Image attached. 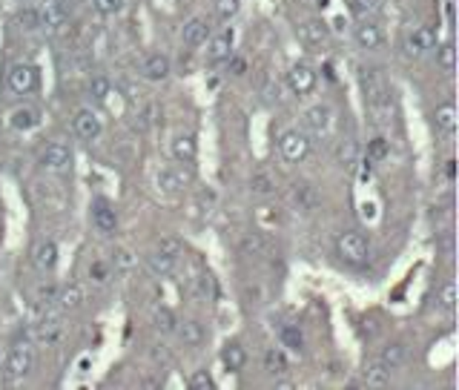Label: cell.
<instances>
[{
    "label": "cell",
    "mask_w": 459,
    "mask_h": 390,
    "mask_svg": "<svg viewBox=\"0 0 459 390\" xmlns=\"http://www.w3.org/2000/svg\"><path fill=\"white\" fill-rule=\"evenodd\" d=\"M359 83H362V92H365L373 115H377V121L379 123H391L393 121V101H391V90H388L385 78L377 69L362 66L359 69Z\"/></svg>",
    "instance_id": "1"
},
{
    "label": "cell",
    "mask_w": 459,
    "mask_h": 390,
    "mask_svg": "<svg viewBox=\"0 0 459 390\" xmlns=\"http://www.w3.org/2000/svg\"><path fill=\"white\" fill-rule=\"evenodd\" d=\"M336 252H339L342 262H348V264H365L367 255H370V241H367V236H362L356 230H348V233L339 236Z\"/></svg>",
    "instance_id": "2"
},
{
    "label": "cell",
    "mask_w": 459,
    "mask_h": 390,
    "mask_svg": "<svg viewBox=\"0 0 459 390\" xmlns=\"http://www.w3.org/2000/svg\"><path fill=\"white\" fill-rule=\"evenodd\" d=\"M32 367H35V348L29 341L15 344V348L6 353V359H4V370H6L9 379H23V376L32 373Z\"/></svg>",
    "instance_id": "3"
},
{
    "label": "cell",
    "mask_w": 459,
    "mask_h": 390,
    "mask_svg": "<svg viewBox=\"0 0 459 390\" xmlns=\"http://www.w3.org/2000/svg\"><path fill=\"white\" fill-rule=\"evenodd\" d=\"M37 15H40V29L49 35H61L69 26V12L63 6V0H44L37 6Z\"/></svg>",
    "instance_id": "4"
},
{
    "label": "cell",
    "mask_w": 459,
    "mask_h": 390,
    "mask_svg": "<svg viewBox=\"0 0 459 390\" xmlns=\"http://www.w3.org/2000/svg\"><path fill=\"white\" fill-rule=\"evenodd\" d=\"M279 150H281L284 161L302 164L310 155V138L305 133H299V129H284L281 138H279Z\"/></svg>",
    "instance_id": "5"
},
{
    "label": "cell",
    "mask_w": 459,
    "mask_h": 390,
    "mask_svg": "<svg viewBox=\"0 0 459 390\" xmlns=\"http://www.w3.org/2000/svg\"><path fill=\"white\" fill-rule=\"evenodd\" d=\"M6 83H9V92L15 95H29L35 86H37V69L32 63H15L6 75Z\"/></svg>",
    "instance_id": "6"
},
{
    "label": "cell",
    "mask_w": 459,
    "mask_h": 390,
    "mask_svg": "<svg viewBox=\"0 0 459 390\" xmlns=\"http://www.w3.org/2000/svg\"><path fill=\"white\" fill-rule=\"evenodd\" d=\"M72 126H75L78 138H83V141H95V138L104 133V121H101V115H98L95 109H90V106H83V109L75 112Z\"/></svg>",
    "instance_id": "7"
},
{
    "label": "cell",
    "mask_w": 459,
    "mask_h": 390,
    "mask_svg": "<svg viewBox=\"0 0 459 390\" xmlns=\"http://www.w3.org/2000/svg\"><path fill=\"white\" fill-rule=\"evenodd\" d=\"M155 184H158V190H161V193H170V195H176V193H181L184 187H190V184H192V172H190V169H184V166H170V169H161V172H158V178H155Z\"/></svg>",
    "instance_id": "8"
},
{
    "label": "cell",
    "mask_w": 459,
    "mask_h": 390,
    "mask_svg": "<svg viewBox=\"0 0 459 390\" xmlns=\"http://www.w3.org/2000/svg\"><path fill=\"white\" fill-rule=\"evenodd\" d=\"M40 164L49 172H66L72 166V150L63 141H52L47 144V150L40 152Z\"/></svg>",
    "instance_id": "9"
},
{
    "label": "cell",
    "mask_w": 459,
    "mask_h": 390,
    "mask_svg": "<svg viewBox=\"0 0 459 390\" xmlns=\"http://www.w3.org/2000/svg\"><path fill=\"white\" fill-rule=\"evenodd\" d=\"M436 47V35L431 26H420L413 29L408 37H405V55L408 58H422L425 52H431Z\"/></svg>",
    "instance_id": "10"
},
{
    "label": "cell",
    "mask_w": 459,
    "mask_h": 390,
    "mask_svg": "<svg viewBox=\"0 0 459 390\" xmlns=\"http://www.w3.org/2000/svg\"><path fill=\"white\" fill-rule=\"evenodd\" d=\"M287 86L293 90L296 95H310L316 90V69L307 66V63H296L290 66L287 72Z\"/></svg>",
    "instance_id": "11"
},
{
    "label": "cell",
    "mask_w": 459,
    "mask_h": 390,
    "mask_svg": "<svg viewBox=\"0 0 459 390\" xmlns=\"http://www.w3.org/2000/svg\"><path fill=\"white\" fill-rule=\"evenodd\" d=\"M233 40H235L233 29L216 32V35L210 37V43H207V61H210V63H224V61H230V55H233Z\"/></svg>",
    "instance_id": "12"
},
{
    "label": "cell",
    "mask_w": 459,
    "mask_h": 390,
    "mask_svg": "<svg viewBox=\"0 0 459 390\" xmlns=\"http://www.w3.org/2000/svg\"><path fill=\"white\" fill-rule=\"evenodd\" d=\"M92 224H95L104 236L115 233V227H118V209H115L106 198H95V201H92Z\"/></svg>",
    "instance_id": "13"
},
{
    "label": "cell",
    "mask_w": 459,
    "mask_h": 390,
    "mask_svg": "<svg viewBox=\"0 0 459 390\" xmlns=\"http://www.w3.org/2000/svg\"><path fill=\"white\" fill-rule=\"evenodd\" d=\"M305 126L313 135H324L333 126V109L327 104H313L310 109H305Z\"/></svg>",
    "instance_id": "14"
},
{
    "label": "cell",
    "mask_w": 459,
    "mask_h": 390,
    "mask_svg": "<svg viewBox=\"0 0 459 390\" xmlns=\"http://www.w3.org/2000/svg\"><path fill=\"white\" fill-rule=\"evenodd\" d=\"M207 37H210V20H207L204 15H195L184 23V32H181V40H184V47L195 49L201 47V43H207Z\"/></svg>",
    "instance_id": "15"
},
{
    "label": "cell",
    "mask_w": 459,
    "mask_h": 390,
    "mask_svg": "<svg viewBox=\"0 0 459 390\" xmlns=\"http://www.w3.org/2000/svg\"><path fill=\"white\" fill-rule=\"evenodd\" d=\"M32 264H35L40 273L55 270V264H58V244L49 241V238L37 241V244L32 247Z\"/></svg>",
    "instance_id": "16"
},
{
    "label": "cell",
    "mask_w": 459,
    "mask_h": 390,
    "mask_svg": "<svg viewBox=\"0 0 459 390\" xmlns=\"http://www.w3.org/2000/svg\"><path fill=\"white\" fill-rule=\"evenodd\" d=\"M353 37H356V43H359V49H367V52L379 49L382 43H385L382 29H379L377 23H373V20H359V26H356Z\"/></svg>",
    "instance_id": "17"
},
{
    "label": "cell",
    "mask_w": 459,
    "mask_h": 390,
    "mask_svg": "<svg viewBox=\"0 0 459 390\" xmlns=\"http://www.w3.org/2000/svg\"><path fill=\"white\" fill-rule=\"evenodd\" d=\"M170 58L166 55H161V52H155V55H147L144 61H141V75L147 78V80H166L170 78Z\"/></svg>",
    "instance_id": "18"
},
{
    "label": "cell",
    "mask_w": 459,
    "mask_h": 390,
    "mask_svg": "<svg viewBox=\"0 0 459 390\" xmlns=\"http://www.w3.org/2000/svg\"><path fill=\"white\" fill-rule=\"evenodd\" d=\"M299 35L305 43H310V47H324V43L330 40V29L324 20L319 18H307L302 26H299Z\"/></svg>",
    "instance_id": "19"
},
{
    "label": "cell",
    "mask_w": 459,
    "mask_h": 390,
    "mask_svg": "<svg viewBox=\"0 0 459 390\" xmlns=\"http://www.w3.org/2000/svg\"><path fill=\"white\" fill-rule=\"evenodd\" d=\"M55 301H58V307L63 313H72V310H78L83 305V301H87V293H83L80 284H66V287H61L55 293Z\"/></svg>",
    "instance_id": "20"
},
{
    "label": "cell",
    "mask_w": 459,
    "mask_h": 390,
    "mask_svg": "<svg viewBox=\"0 0 459 390\" xmlns=\"http://www.w3.org/2000/svg\"><path fill=\"white\" fill-rule=\"evenodd\" d=\"M195 155H198V141H195V135H190V133L176 135V141H173V158H176L178 164H192Z\"/></svg>",
    "instance_id": "21"
},
{
    "label": "cell",
    "mask_w": 459,
    "mask_h": 390,
    "mask_svg": "<svg viewBox=\"0 0 459 390\" xmlns=\"http://www.w3.org/2000/svg\"><path fill=\"white\" fill-rule=\"evenodd\" d=\"M290 201H293V207L302 209V212H313L316 204H319V195H316V190L310 184H296L293 190H290Z\"/></svg>",
    "instance_id": "22"
},
{
    "label": "cell",
    "mask_w": 459,
    "mask_h": 390,
    "mask_svg": "<svg viewBox=\"0 0 459 390\" xmlns=\"http://www.w3.org/2000/svg\"><path fill=\"white\" fill-rule=\"evenodd\" d=\"M176 333H178V339L187 344V348H198V344L204 341V324L195 322V319L178 322V324H176Z\"/></svg>",
    "instance_id": "23"
},
{
    "label": "cell",
    "mask_w": 459,
    "mask_h": 390,
    "mask_svg": "<svg viewBox=\"0 0 459 390\" xmlns=\"http://www.w3.org/2000/svg\"><path fill=\"white\" fill-rule=\"evenodd\" d=\"M379 362H382L388 370H399V367L408 362V348H405L402 341H391V344H385V348H382Z\"/></svg>",
    "instance_id": "24"
},
{
    "label": "cell",
    "mask_w": 459,
    "mask_h": 390,
    "mask_svg": "<svg viewBox=\"0 0 459 390\" xmlns=\"http://www.w3.org/2000/svg\"><path fill=\"white\" fill-rule=\"evenodd\" d=\"M63 333V324H61V319L58 316H47L40 324H35V330H32V336L37 339V341H47V344H52V341H58V336Z\"/></svg>",
    "instance_id": "25"
},
{
    "label": "cell",
    "mask_w": 459,
    "mask_h": 390,
    "mask_svg": "<svg viewBox=\"0 0 459 390\" xmlns=\"http://www.w3.org/2000/svg\"><path fill=\"white\" fill-rule=\"evenodd\" d=\"M221 362H224L227 370L238 373V370L247 365V353H244V348H241L238 341H227L224 348H221Z\"/></svg>",
    "instance_id": "26"
},
{
    "label": "cell",
    "mask_w": 459,
    "mask_h": 390,
    "mask_svg": "<svg viewBox=\"0 0 459 390\" xmlns=\"http://www.w3.org/2000/svg\"><path fill=\"white\" fill-rule=\"evenodd\" d=\"M40 123V112L35 109V106H18L12 115H9V126L12 129H35Z\"/></svg>",
    "instance_id": "27"
},
{
    "label": "cell",
    "mask_w": 459,
    "mask_h": 390,
    "mask_svg": "<svg viewBox=\"0 0 459 390\" xmlns=\"http://www.w3.org/2000/svg\"><path fill=\"white\" fill-rule=\"evenodd\" d=\"M434 121H436V126L442 129L445 135H453L456 133V106L448 101V104H439L436 109H434Z\"/></svg>",
    "instance_id": "28"
},
{
    "label": "cell",
    "mask_w": 459,
    "mask_h": 390,
    "mask_svg": "<svg viewBox=\"0 0 459 390\" xmlns=\"http://www.w3.org/2000/svg\"><path fill=\"white\" fill-rule=\"evenodd\" d=\"M391 373L393 370H388L382 362H370L365 367V384L367 387H388L391 384Z\"/></svg>",
    "instance_id": "29"
},
{
    "label": "cell",
    "mask_w": 459,
    "mask_h": 390,
    "mask_svg": "<svg viewBox=\"0 0 459 390\" xmlns=\"http://www.w3.org/2000/svg\"><path fill=\"white\" fill-rule=\"evenodd\" d=\"M147 264L155 276H173L176 273V264H178V258H170V255H164V252H149L147 255Z\"/></svg>",
    "instance_id": "30"
},
{
    "label": "cell",
    "mask_w": 459,
    "mask_h": 390,
    "mask_svg": "<svg viewBox=\"0 0 459 390\" xmlns=\"http://www.w3.org/2000/svg\"><path fill=\"white\" fill-rule=\"evenodd\" d=\"M348 4L359 20H373L382 12V0H348Z\"/></svg>",
    "instance_id": "31"
},
{
    "label": "cell",
    "mask_w": 459,
    "mask_h": 390,
    "mask_svg": "<svg viewBox=\"0 0 459 390\" xmlns=\"http://www.w3.org/2000/svg\"><path fill=\"white\" fill-rule=\"evenodd\" d=\"M250 190H253V195H270L276 190V178L267 169H259V172H253V178H250Z\"/></svg>",
    "instance_id": "32"
},
{
    "label": "cell",
    "mask_w": 459,
    "mask_h": 390,
    "mask_svg": "<svg viewBox=\"0 0 459 390\" xmlns=\"http://www.w3.org/2000/svg\"><path fill=\"white\" fill-rule=\"evenodd\" d=\"M436 63H439V69L448 72V75L456 69V47H453V40H445L442 47L436 49Z\"/></svg>",
    "instance_id": "33"
},
{
    "label": "cell",
    "mask_w": 459,
    "mask_h": 390,
    "mask_svg": "<svg viewBox=\"0 0 459 390\" xmlns=\"http://www.w3.org/2000/svg\"><path fill=\"white\" fill-rule=\"evenodd\" d=\"M15 23H18V29H23V32H35V29H40L37 6H23V9H18Z\"/></svg>",
    "instance_id": "34"
},
{
    "label": "cell",
    "mask_w": 459,
    "mask_h": 390,
    "mask_svg": "<svg viewBox=\"0 0 459 390\" xmlns=\"http://www.w3.org/2000/svg\"><path fill=\"white\" fill-rule=\"evenodd\" d=\"M152 324H155V330L158 333H176V324H178V319L173 316V310H166V307H158L155 313H152Z\"/></svg>",
    "instance_id": "35"
},
{
    "label": "cell",
    "mask_w": 459,
    "mask_h": 390,
    "mask_svg": "<svg viewBox=\"0 0 459 390\" xmlns=\"http://www.w3.org/2000/svg\"><path fill=\"white\" fill-rule=\"evenodd\" d=\"M264 370H267L270 376L287 373V359H284V353H281L279 348H270V351L264 353Z\"/></svg>",
    "instance_id": "36"
},
{
    "label": "cell",
    "mask_w": 459,
    "mask_h": 390,
    "mask_svg": "<svg viewBox=\"0 0 459 390\" xmlns=\"http://www.w3.org/2000/svg\"><path fill=\"white\" fill-rule=\"evenodd\" d=\"M281 344H284V348H290V351L302 353V351H305V336H302V330L293 327V324L281 327Z\"/></svg>",
    "instance_id": "37"
},
{
    "label": "cell",
    "mask_w": 459,
    "mask_h": 390,
    "mask_svg": "<svg viewBox=\"0 0 459 390\" xmlns=\"http://www.w3.org/2000/svg\"><path fill=\"white\" fill-rule=\"evenodd\" d=\"M391 155V144L385 138H373L367 141V164H379Z\"/></svg>",
    "instance_id": "38"
},
{
    "label": "cell",
    "mask_w": 459,
    "mask_h": 390,
    "mask_svg": "<svg viewBox=\"0 0 459 390\" xmlns=\"http://www.w3.org/2000/svg\"><path fill=\"white\" fill-rule=\"evenodd\" d=\"M109 92H112V83H109L106 75H95V78L90 80V95H92L95 101H106Z\"/></svg>",
    "instance_id": "39"
},
{
    "label": "cell",
    "mask_w": 459,
    "mask_h": 390,
    "mask_svg": "<svg viewBox=\"0 0 459 390\" xmlns=\"http://www.w3.org/2000/svg\"><path fill=\"white\" fill-rule=\"evenodd\" d=\"M92 6H95L98 15H104V18H115V15L123 12L127 0H92Z\"/></svg>",
    "instance_id": "40"
},
{
    "label": "cell",
    "mask_w": 459,
    "mask_h": 390,
    "mask_svg": "<svg viewBox=\"0 0 459 390\" xmlns=\"http://www.w3.org/2000/svg\"><path fill=\"white\" fill-rule=\"evenodd\" d=\"M436 301H439L442 310L453 313V307H456V284H453V281H445L442 290H439V295H436Z\"/></svg>",
    "instance_id": "41"
},
{
    "label": "cell",
    "mask_w": 459,
    "mask_h": 390,
    "mask_svg": "<svg viewBox=\"0 0 459 390\" xmlns=\"http://www.w3.org/2000/svg\"><path fill=\"white\" fill-rule=\"evenodd\" d=\"M181 241L178 238H173V236H164L158 244H155V252H164V255H170V258H178L181 255Z\"/></svg>",
    "instance_id": "42"
},
{
    "label": "cell",
    "mask_w": 459,
    "mask_h": 390,
    "mask_svg": "<svg viewBox=\"0 0 459 390\" xmlns=\"http://www.w3.org/2000/svg\"><path fill=\"white\" fill-rule=\"evenodd\" d=\"M190 387H192V390H213L216 382H213V376L207 373V370H195L192 379H190Z\"/></svg>",
    "instance_id": "43"
},
{
    "label": "cell",
    "mask_w": 459,
    "mask_h": 390,
    "mask_svg": "<svg viewBox=\"0 0 459 390\" xmlns=\"http://www.w3.org/2000/svg\"><path fill=\"white\" fill-rule=\"evenodd\" d=\"M241 247H244V252H253V255H262V252L267 250V244H264V238H262L259 233H253V236H247V238L241 241Z\"/></svg>",
    "instance_id": "44"
},
{
    "label": "cell",
    "mask_w": 459,
    "mask_h": 390,
    "mask_svg": "<svg viewBox=\"0 0 459 390\" xmlns=\"http://www.w3.org/2000/svg\"><path fill=\"white\" fill-rule=\"evenodd\" d=\"M336 155H339V164H342V166H353V161H356V141L348 138V141L339 147Z\"/></svg>",
    "instance_id": "45"
},
{
    "label": "cell",
    "mask_w": 459,
    "mask_h": 390,
    "mask_svg": "<svg viewBox=\"0 0 459 390\" xmlns=\"http://www.w3.org/2000/svg\"><path fill=\"white\" fill-rule=\"evenodd\" d=\"M216 15L221 18V20H230L235 12H238V0H216Z\"/></svg>",
    "instance_id": "46"
},
{
    "label": "cell",
    "mask_w": 459,
    "mask_h": 390,
    "mask_svg": "<svg viewBox=\"0 0 459 390\" xmlns=\"http://www.w3.org/2000/svg\"><path fill=\"white\" fill-rule=\"evenodd\" d=\"M90 279H92L95 284H106V281H109V267H106L104 262H95V264L90 267Z\"/></svg>",
    "instance_id": "47"
},
{
    "label": "cell",
    "mask_w": 459,
    "mask_h": 390,
    "mask_svg": "<svg viewBox=\"0 0 459 390\" xmlns=\"http://www.w3.org/2000/svg\"><path fill=\"white\" fill-rule=\"evenodd\" d=\"M135 262H133V255L127 252V250H121L118 255H115V267H121V270H130Z\"/></svg>",
    "instance_id": "48"
},
{
    "label": "cell",
    "mask_w": 459,
    "mask_h": 390,
    "mask_svg": "<svg viewBox=\"0 0 459 390\" xmlns=\"http://www.w3.org/2000/svg\"><path fill=\"white\" fill-rule=\"evenodd\" d=\"M198 293H201V295L213 293V279H210V276H201V279H198Z\"/></svg>",
    "instance_id": "49"
},
{
    "label": "cell",
    "mask_w": 459,
    "mask_h": 390,
    "mask_svg": "<svg viewBox=\"0 0 459 390\" xmlns=\"http://www.w3.org/2000/svg\"><path fill=\"white\" fill-rule=\"evenodd\" d=\"M230 69H233V75H244V69H247V63H244V61H238V58H235V61H233V63H230Z\"/></svg>",
    "instance_id": "50"
},
{
    "label": "cell",
    "mask_w": 459,
    "mask_h": 390,
    "mask_svg": "<svg viewBox=\"0 0 459 390\" xmlns=\"http://www.w3.org/2000/svg\"><path fill=\"white\" fill-rule=\"evenodd\" d=\"M55 287H47V290H40V298H44V301H55Z\"/></svg>",
    "instance_id": "51"
},
{
    "label": "cell",
    "mask_w": 459,
    "mask_h": 390,
    "mask_svg": "<svg viewBox=\"0 0 459 390\" xmlns=\"http://www.w3.org/2000/svg\"><path fill=\"white\" fill-rule=\"evenodd\" d=\"M453 164H456V161H448V166H445V172H448V178H453V169H456Z\"/></svg>",
    "instance_id": "52"
},
{
    "label": "cell",
    "mask_w": 459,
    "mask_h": 390,
    "mask_svg": "<svg viewBox=\"0 0 459 390\" xmlns=\"http://www.w3.org/2000/svg\"><path fill=\"white\" fill-rule=\"evenodd\" d=\"M4 359H6V356H4V351H0V367H4Z\"/></svg>",
    "instance_id": "53"
}]
</instances>
